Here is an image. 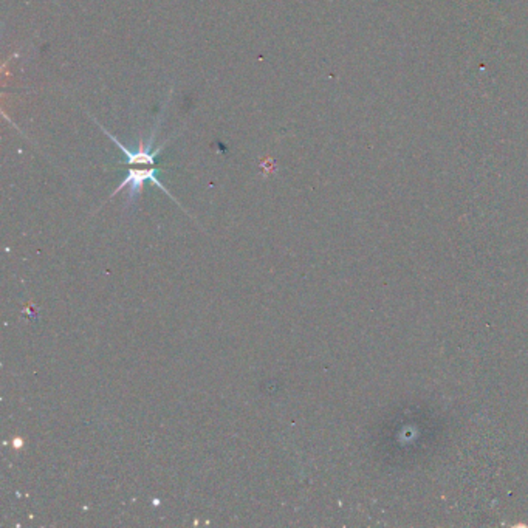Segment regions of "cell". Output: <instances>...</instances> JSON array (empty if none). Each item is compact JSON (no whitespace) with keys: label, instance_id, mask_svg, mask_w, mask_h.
I'll return each instance as SVG.
<instances>
[{"label":"cell","instance_id":"cell-1","mask_svg":"<svg viewBox=\"0 0 528 528\" xmlns=\"http://www.w3.org/2000/svg\"><path fill=\"white\" fill-rule=\"evenodd\" d=\"M157 172H158L157 166H131L127 177L121 182V185L115 189V192L112 195H116L124 188H129V201H133L141 194V191H143V186L146 182L155 183L160 189H163L166 194L170 195L168 189L164 188L163 183L157 179Z\"/></svg>","mask_w":528,"mask_h":528}]
</instances>
